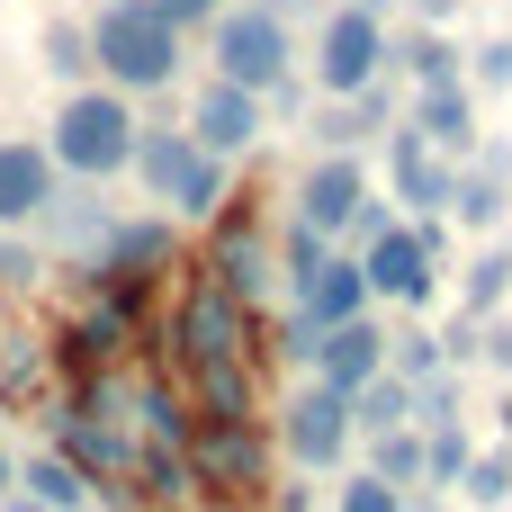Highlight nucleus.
Returning <instances> with one entry per match:
<instances>
[{
	"label": "nucleus",
	"mask_w": 512,
	"mask_h": 512,
	"mask_svg": "<svg viewBox=\"0 0 512 512\" xmlns=\"http://www.w3.org/2000/svg\"><path fill=\"white\" fill-rule=\"evenodd\" d=\"M414 135H423V144H459V153H468V135H477L468 90H459V81H423V117H414Z\"/></svg>",
	"instance_id": "2eb2a0df"
},
{
	"label": "nucleus",
	"mask_w": 512,
	"mask_h": 512,
	"mask_svg": "<svg viewBox=\"0 0 512 512\" xmlns=\"http://www.w3.org/2000/svg\"><path fill=\"white\" fill-rule=\"evenodd\" d=\"M252 135H261V90L216 81V90L198 99V144H207V153H243Z\"/></svg>",
	"instance_id": "9b49d317"
},
{
	"label": "nucleus",
	"mask_w": 512,
	"mask_h": 512,
	"mask_svg": "<svg viewBox=\"0 0 512 512\" xmlns=\"http://www.w3.org/2000/svg\"><path fill=\"white\" fill-rule=\"evenodd\" d=\"M216 81H243V90H279V81H288V27H279L270 9L216 18Z\"/></svg>",
	"instance_id": "20e7f679"
},
{
	"label": "nucleus",
	"mask_w": 512,
	"mask_h": 512,
	"mask_svg": "<svg viewBox=\"0 0 512 512\" xmlns=\"http://www.w3.org/2000/svg\"><path fill=\"white\" fill-rule=\"evenodd\" d=\"M459 468H468V450H459V432H441L432 441V477H459Z\"/></svg>",
	"instance_id": "cd10ccee"
},
{
	"label": "nucleus",
	"mask_w": 512,
	"mask_h": 512,
	"mask_svg": "<svg viewBox=\"0 0 512 512\" xmlns=\"http://www.w3.org/2000/svg\"><path fill=\"white\" fill-rule=\"evenodd\" d=\"M189 351H198V360H234V351H243V342H234V297H225V288H207V297L189 306Z\"/></svg>",
	"instance_id": "dca6fc26"
},
{
	"label": "nucleus",
	"mask_w": 512,
	"mask_h": 512,
	"mask_svg": "<svg viewBox=\"0 0 512 512\" xmlns=\"http://www.w3.org/2000/svg\"><path fill=\"white\" fill-rule=\"evenodd\" d=\"M27 270H36V261H27L18 243H0V288H27Z\"/></svg>",
	"instance_id": "c85d7f7f"
},
{
	"label": "nucleus",
	"mask_w": 512,
	"mask_h": 512,
	"mask_svg": "<svg viewBox=\"0 0 512 512\" xmlns=\"http://www.w3.org/2000/svg\"><path fill=\"white\" fill-rule=\"evenodd\" d=\"M135 171H144L153 198H171V207H189V216H207V207L225 198L216 153H207L198 135H135Z\"/></svg>",
	"instance_id": "7ed1b4c3"
},
{
	"label": "nucleus",
	"mask_w": 512,
	"mask_h": 512,
	"mask_svg": "<svg viewBox=\"0 0 512 512\" xmlns=\"http://www.w3.org/2000/svg\"><path fill=\"white\" fill-rule=\"evenodd\" d=\"M360 198H369V189H360V162H342V153H333V162H315V171H306V225H315V234L351 225V216H360Z\"/></svg>",
	"instance_id": "f8f14e48"
},
{
	"label": "nucleus",
	"mask_w": 512,
	"mask_h": 512,
	"mask_svg": "<svg viewBox=\"0 0 512 512\" xmlns=\"http://www.w3.org/2000/svg\"><path fill=\"white\" fill-rule=\"evenodd\" d=\"M306 360H315V378H324V387H342V396H351V387H369V378L387 369V342H378V333L351 315V324H324Z\"/></svg>",
	"instance_id": "6e6552de"
},
{
	"label": "nucleus",
	"mask_w": 512,
	"mask_h": 512,
	"mask_svg": "<svg viewBox=\"0 0 512 512\" xmlns=\"http://www.w3.org/2000/svg\"><path fill=\"white\" fill-rule=\"evenodd\" d=\"M90 54H99V72H108V81H126V90H162V81H171V63H180V27H171L153 0H108V18H99Z\"/></svg>",
	"instance_id": "f257e3e1"
},
{
	"label": "nucleus",
	"mask_w": 512,
	"mask_h": 512,
	"mask_svg": "<svg viewBox=\"0 0 512 512\" xmlns=\"http://www.w3.org/2000/svg\"><path fill=\"white\" fill-rule=\"evenodd\" d=\"M54 162H63V171H90V180L126 171V162H135V117H126V99L81 90V99L54 117Z\"/></svg>",
	"instance_id": "f03ea898"
},
{
	"label": "nucleus",
	"mask_w": 512,
	"mask_h": 512,
	"mask_svg": "<svg viewBox=\"0 0 512 512\" xmlns=\"http://www.w3.org/2000/svg\"><path fill=\"white\" fill-rule=\"evenodd\" d=\"M405 414H414V387H405V378H387V369H378L369 387H351V423H369V432H396Z\"/></svg>",
	"instance_id": "f3484780"
},
{
	"label": "nucleus",
	"mask_w": 512,
	"mask_h": 512,
	"mask_svg": "<svg viewBox=\"0 0 512 512\" xmlns=\"http://www.w3.org/2000/svg\"><path fill=\"white\" fill-rule=\"evenodd\" d=\"M9 512H45V504H36V495H9Z\"/></svg>",
	"instance_id": "2f4dec72"
},
{
	"label": "nucleus",
	"mask_w": 512,
	"mask_h": 512,
	"mask_svg": "<svg viewBox=\"0 0 512 512\" xmlns=\"http://www.w3.org/2000/svg\"><path fill=\"white\" fill-rule=\"evenodd\" d=\"M360 306H369L360 261H324V252H315V261L297 270V324H315V333H324V324H351Z\"/></svg>",
	"instance_id": "0eeeda50"
},
{
	"label": "nucleus",
	"mask_w": 512,
	"mask_h": 512,
	"mask_svg": "<svg viewBox=\"0 0 512 512\" xmlns=\"http://www.w3.org/2000/svg\"><path fill=\"white\" fill-rule=\"evenodd\" d=\"M288 441H297V459L333 468V459H342V441H351V396H342V387L297 396V405H288Z\"/></svg>",
	"instance_id": "1a4fd4ad"
},
{
	"label": "nucleus",
	"mask_w": 512,
	"mask_h": 512,
	"mask_svg": "<svg viewBox=\"0 0 512 512\" xmlns=\"http://www.w3.org/2000/svg\"><path fill=\"white\" fill-rule=\"evenodd\" d=\"M54 207V153L36 144H0V225H27Z\"/></svg>",
	"instance_id": "9d476101"
},
{
	"label": "nucleus",
	"mask_w": 512,
	"mask_h": 512,
	"mask_svg": "<svg viewBox=\"0 0 512 512\" xmlns=\"http://www.w3.org/2000/svg\"><path fill=\"white\" fill-rule=\"evenodd\" d=\"M198 468H207L216 486H252V477H261V441H252V423H207V432H198Z\"/></svg>",
	"instance_id": "ddd939ff"
},
{
	"label": "nucleus",
	"mask_w": 512,
	"mask_h": 512,
	"mask_svg": "<svg viewBox=\"0 0 512 512\" xmlns=\"http://www.w3.org/2000/svg\"><path fill=\"white\" fill-rule=\"evenodd\" d=\"M342 512H405V504H396V486H387V477H360V486L342 495Z\"/></svg>",
	"instance_id": "a878e982"
},
{
	"label": "nucleus",
	"mask_w": 512,
	"mask_h": 512,
	"mask_svg": "<svg viewBox=\"0 0 512 512\" xmlns=\"http://www.w3.org/2000/svg\"><path fill=\"white\" fill-rule=\"evenodd\" d=\"M450 207H459L468 225H495V216H504V189H495V180H459V189H450Z\"/></svg>",
	"instance_id": "aec40b11"
},
{
	"label": "nucleus",
	"mask_w": 512,
	"mask_h": 512,
	"mask_svg": "<svg viewBox=\"0 0 512 512\" xmlns=\"http://www.w3.org/2000/svg\"><path fill=\"white\" fill-rule=\"evenodd\" d=\"M378 477H387V486L423 477V450H414V441H387V432H378Z\"/></svg>",
	"instance_id": "5701e85b"
},
{
	"label": "nucleus",
	"mask_w": 512,
	"mask_h": 512,
	"mask_svg": "<svg viewBox=\"0 0 512 512\" xmlns=\"http://www.w3.org/2000/svg\"><path fill=\"white\" fill-rule=\"evenodd\" d=\"M486 81H512V45H486V63H477Z\"/></svg>",
	"instance_id": "7c9ffc66"
},
{
	"label": "nucleus",
	"mask_w": 512,
	"mask_h": 512,
	"mask_svg": "<svg viewBox=\"0 0 512 512\" xmlns=\"http://www.w3.org/2000/svg\"><path fill=\"white\" fill-rule=\"evenodd\" d=\"M27 486H36V504H45V512H81V495H90L63 459H36V468H27Z\"/></svg>",
	"instance_id": "a211bd4d"
},
{
	"label": "nucleus",
	"mask_w": 512,
	"mask_h": 512,
	"mask_svg": "<svg viewBox=\"0 0 512 512\" xmlns=\"http://www.w3.org/2000/svg\"><path fill=\"white\" fill-rule=\"evenodd\" d=\"M72 450H81L90 468H126V441H117L108 423H81V432H72Z\"/></svg>",
	"instance_id": "412c9836"
},
{
	"label": "nucleus",
	"mask_w": 512,
	"mask_h": 512,
	"mask_svg": "<svg viewBox=\"0 0 512 512\" xmlns=\"http://www.w3.org/2000/svg\"><path fill=\"white\" fill-rule=\"evenodd\" d=\"M45 63H54V72H81V63H90V36H81V27H54V36H45Z\"/></svg>",
	"instance_id": "393cba45"
},
{
	"label": "nucleus",
	"mask_w": 512,
	"mask_h": 512,
	"mask_svg": "<svg viewBox=\"0 0 512 512\" xmlns=\"http://www.w3.org/2000/svg\"><path fill=\"white\" fill-rule=\"evenodd\" d=\"M378 63H387L378 9H333V18H324V45H315V81H324L333 99H351V90L378 81Z\"/></svg>",
	"instance_id": "39448f33"
},
{
	"label": "nucleus",
	"mask_w": 512,
	"mask_h": 512,
	"mask_svg": "<svg viewBox=\"0 0 512 512\" xmlns=\"http://www.w3.org/2000/svg\"><path fill=\"white\" fill-rule=\"evenodd\" d=\"M387 162H396V180H405V198H414V207H450L459 171H441V162H432V144H423L414 126H405V135L387 144Z\"/></svg>",
	"instance_id": "4468645a"
},
{
	"label": "nucleus",
	"mask_w": 512,
	"mask_h": 512,
	"mask_svg": "<svg viewBox=\"0 0 512 512\" xmlns=\"http://www.w3.org/2000/svg\"><path fill=\"white\" fill-rule=\"evenodd\" d=\"M153 9H162V18H171V27H180V18H207V9H216V0H153Z\"/></svg>",
	"instance_id": "c756f323"
},
{
	"label": "nucleus",
	"mask_w": 512,
	"mask_h": 512,
	"mask_svg": "<svg viewBox=\"0 0 512 512\" xmlns=\"http://www.w3.org/2000/svg\"><path fill=\"white\" fill-rule=\"evenodd\" d=\"M504 288H512V252H486V261H477V279H468V315H486Z\"/></svg>",
	"instance_id": "6ab92c4d"
},
{
	"label": "nucleus",
	"mask_w": 512,
	"mask_h": 512,
	"mask_svg": "<svg viewBox=\"0 0 512 512\" xmlns=\"http://www.w3.org/2000/svg\"><path fill=\"white\" fill-rule=\"evenodd\" d=\"M0 486H9V459H0Z\"/></svg>",
	"instance_id": "72a5a7b5"
},
{
	"label": "nucleus",
	"mask_w": 512,
	"mask_h": 512,
	"mask_svg": "<svg viewBox=\"0 0 512 512\" xmlns=\"http://www.w3.org/2000/svg\"><path fill=\"white\" fill-rule=\"evenodd\" d=\"M405 63H414L423 81H459V63H450V45H441V36H414V45H405Z\"/></svg>",
	"instance_id": "4be33fe9"
},
{
	"label": "nucleus",
	"mask_w": 512,
	"mask_h": 512,
	"mask_svg": "<svg viewBox=\"0 0 512 512\" xmlns=\"http://www.w3.org/2000/svg\"><path fill=\"white\" fill-rule=\"evenodd\" d=\"M414 9H423V18H441V9H450V0H414Z\"/></svg>",
	"instance_id": "473e14b6"
},
{
	"label": "nucleus",
	"mask_w": 512,
	"mask_h": 512,
	"mask_svg": "<svg viewBox=\"0 0 512 512\" xmlns=\"http://www.w3.org/2000/svg\"><path fill=\"white\" fill-rule=\"evenodd\" d=\"M468 495H477V504H504L512 495V459H477V468H468Z\"/></svg>",
	"instance_id": "b1692460"
},
{
	"label": "nucleus",
	"mask_w": 512,
	"mask_h": 512,
	"mask_svg": "<svg viewBox=\"0 0 512 512\" xmlns=\"http://www.w3.org/2000/svg\"><path fill=\"white\" fill-rule=\"evenodd\" d=\"M144 423H153V441H180V432H189V423H180V405H171V396H144Z\"/></svg>",
	"instance_id": "bb28decb"
},
{
	"label": "nucleus",
	"mask_w": 512,
	"mask_h": 512,
	"mask_svg": "<svg viewBox=\"0 0 512 512\" xmlns=\"http://www.w3.org/2000/svg\"><path fill=\"white\" fill-rule=\"evenodd\" d=\"M360 279H369V297L423 306V297H432V243H423V234H405V225H378V234H369Z\"/></svg>",
	"instance_id": "423d86ee"
}]
</instances>
